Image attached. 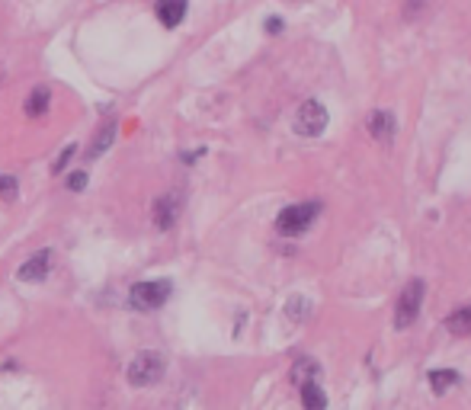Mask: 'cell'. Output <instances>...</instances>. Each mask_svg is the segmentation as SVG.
Instances as JSON below:
<instances>
[{
    "label": "cell",
    "mask_w": 471,
    "mask_h": 410,
    "mask_svg": "<svg viewBox=\"0 0 471 410\" xmlns=\"http://www.w3.org/2000/svg\"><path fill=\"white\" fill-rule=\"evenodd\" d=\"M164 372H167L164 356L154 353V349H141V353L132 356V362L125 368V378H129V385H135V388H151V385H157L160 378H164Z\"/></svg>",
    "instance_id": "1"
},
{
    "label": "cell",
    "mask_w": 471,
    "mask_h": 410,
    "mask_svg": "<svg viewBox=\"0 0 471 410\" xmlns=\"http://www.w3.org/2000/svg\"><path fill=\"white\" fill-rule=\"evenodd\" d=\"M174 295V282L170 279H141L129 292V305L135 311H157L167 305V299Z\"/></svg>",
    "instance_id": "2"
},
{
    "label": "cell",
    "mask_w": 471,
    "mask_h": 410,
    "mask_svg": "<svg viewBox=\"0 0 471 410\" xmlns=\"http://www.w3.org/2000/svg\"><path fill=\"white\" fill-rule=\"evenodd\" d=\"M321 215V202H298V205H285L276 218V231L282 237H298L311 228V222Z\"/></svg>",
    "instance_id": "3"
},
{
    "label": "cell",
    "mask_w": 471,
    "mask_h": 410,
    "mask_svg": "<svg viewBox=\"0 0 471 410\" xmlns=\"http://www.w3.org/2000/svg\"><path fill=\"white\" fill-rule=\"evenodd\" d=\"M327 122H330V116H327V106L318 103V100H305V103L298 106L295 112V132L305 135V138H318V135H324Z\"/></svg>",
    "instance_id": "4"
},
{
    "label": "cell",
    "mask_w": 471,
    "mask_h": 410,
    "mask_svg": "<svg viewBox=\"0 0 471 410\" xmlns=\"http://www.w3.org/2000/svg\"><path fill=\"white\" fill-rule=\"evenodd\" d=\"M420 305H423V279H410V282L401 289L398 305H395V327L398 330H404V327L414 324L417 314H420Z\"/></svg>",
    "instance_id": "5"
},
{
    "label": "cell",
    "mask_w": 471,
    "mask_h": 410,
    "mask_svg": "<svg viewBox=\"0 0 471 410\" xmlns=\"http://www.w3.org/2000/svg\"><path fill=\"white\" fill-rule=\"evenodd\" d=\"M52 257H55V251H52V247H42V251H35L32 257H29L26 263L16 270V279H20V282H45V276H49V270H52Z\"/></svg>",
    "instance_id": "6"
},
{
    "label": "cell",
    "mask_w": 471,
    "mask_h": 410,
    "mask_svg": "<svg viewBox=\"0 0 471 410\" xmlns=\"http://www.w3.org/2000/svg\"><path fill=\"white\" fill-rule=\"evenodd\" d=\"M180 218V195L177 193H167L160 199H154V224L157 231H170Z\"/></svg>",
    "instance_id": "7"
},
{
    "label": "cell",
    "mask_w": 471,
    "mask_h": 410,
    "mask_svg": "<svg viewBox=\"0 0 471 410\" xmlns=\"http://www.w3.org/2000/svg\"><path fill=\"white\" fill-rule=\"evenodd\" d=\"M366 126H369V135H372L375 141H385V145H388V141L395 138V116H391V112H381V109L369 112Z\"/></svg>",
    "instance_id": "8"
},
{
    "label": "cell",
    "mask_w": 471,
    "mask_h": 410,
    "mask_svg": "<svg viewBox=\"0 0 471 410\" xmlns=\"http://www.w3.org/2000/svg\"><path fill=\"white\" fill-rule=\"evenodd\" d=\"M189 4L186 0H157V20L164 23L167 29H177L183 20H186Z\"/></svg>",
    "instance_id": "9"
},
{
    "label": "cell",
    "mask_w": 471,
    "mask_h": 410,
    "mask_svg": "<svg viewBox=\"0 0 471 410\" xmlns=\"http://www.w3.org/2000/svg\"><path fill=\"white\" fill-rule=\"evenodd\" d=\"M298 394H302L305 410H327V394H324V388H321L318 382L298 385Z\"/></svg>",
    "instance_id": "10"
},
{
    "label": "cell",
    "mask_w": 471,
    "mask_h": 410,
    "mask_svg": "<svg viewBox=\"0 0 471 410\" xmlns=\"http://www.w3.org/2000/svg\"><path fill=\"white\" fill-rule=\"evenodd\" d=\"M49 106H52V90H49V87H35V90L26 97V116L39 119V116L49 112Z\"/></svg>",
    "instance_id": "11"
},
{
    "label": "cell",
    "mask_w": 471,
    "mask_h": 410,
    "mask_svg": "<svg viewBox=\"0 0 471 410\" xmlns=\"http://www.w3.org/2000/svg\"><path fill=\"white\" fill-rule=\"evenodd\" d=\"M116 132H119V122H116V119H109V122H106V126L97 132V138H93L90 151H87V157H90V160H97L100 154H103L106 147H109L112 141H116Z\"/></svg>",
    "instance_id": "12"
},
{
    "label": "cell",
    "mask_w": 471,
    "mask_h": 410,
    "mask_svg": "<svg viewBox=\"0 0 471 410\" xmlns=\"http://www.w3.org/2000/svg\"><path fill=\"white\" fill-rule=\"evenodd\" d=\"M446 330H449V334H455V337H468L471 334V305L452 311L449 318H446Z\"/></svg>",
    "instance_id": "13"
},
{
    "label": "cell",
    "mask_w": 471,
    "mask_h": 410,
    "mask_svg": "<svg viewBox=\"0 0 471 410\" xmlns=\"http://www.w3.org/2000/svg\"><path fill=\"white\" fill-rule=\"evenodd\" d=\"M318 375H321V366L314 359H298L295 362V368H292V382L295 385H305V382H318Z\"/></svg>",
    "instance_id": "14"
},
{
    "label": "cell",
    "mask_w": 471,
    "mask_h": 410,
    "mask_svg": "<svg viewBox=\"0 0 471 410\" xmlns=\"http://www.w3.org/2000/svg\"><path fill=\"white\" fill-rule=\"evenodd\" d=\"M458 385V372H452V368H433L430 372V388L436 391V394H446L449 388H455Z\"/></svg>",
    "instance_id": "15"
},
{
    "label": "cell",
    "mask_w": 471,
    "mask_h": 410,
    "mask_svg": "<svg viewBox=\"0 0 471 410\" xmlns=\"http://www.w3.org/2000/svg\"><path fill=\"white\" fill-rule=\"evenodd\" d=\"M285 314H289L292 320H308V314H311V301L302 299V295H295V299H289V308H285Z\"/></svg>",
    "instance_id": "16"
},
{
    "label": "cell",
    "mask_w": 471,
    "mask_h": 410,
    "mask_svg": "<svg viewBox=\"0 0 471 410\" xmlns=\"http://www.w3.org/2000/svg\"><path fill=\"white\" fill-rule=\"evenodd\" d=\"M16 195H20V186H16V176L0 174V199H4V202H16Z\"/></svg>",
    "instance_id": "17"
},
{
    "label": "cell",
    "mask_w": 471,
    "mask_h": 410,
    "mask_svg": "<svg viewBox=\"0 0 471 410\" xmlns=\"http://www.w3.org/2000/svg\"><path fill=\"white\" fill-rule=\"evenodd\" d=\"M74 154H77V145H64V151L58 154V160H55V167H52V170H55V174H64V167L71 164V157H74Z\"/></svg>",
    "instance_id": "18"
},
{
    "label": "cell",
    "mask_w": 471,
    "mask_h": 410,
    "mask_svg": "<svg viewBox=\"0 0 471 410\" xmlns=\"http://www.w3.org/2000/svg\"><path fill=\"white\" fill-rule=\"evenodd\" d=\"M64 186H68L71 193H81V189H87V174H83V170H77V174H71Z\"/></svg>",
    "instance_id": "19"
},
{
    "label": "cell",
    "mask_w": 471,
    "mask_h": 410,
    "mask_svg": "<svg viewBox=\"0 0 471 410\" xmlns=\"http://www.w3.org/2000/svg\"><path fill=\"white\" fill-rule=\"evenodd\" d=\"M266 32H282V20H279V16H270V20H266Z\"/></svg>",
    "instance_id": "20"
}]
</instances>
